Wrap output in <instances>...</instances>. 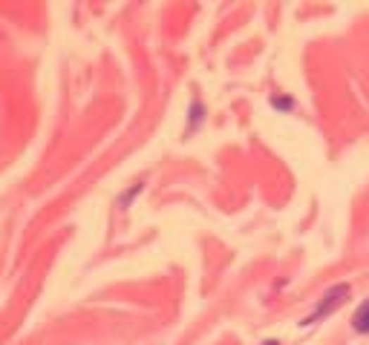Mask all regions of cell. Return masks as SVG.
Returning <instances> with one entry per match:
<instances>
[{
	"instance_id": "2",
	"label": "cell",
	"mask_w": 369,
	"mask_h": 345,
	"mask_svg": "<svg viewBox=\"0 0 369 345\" xmlns=\"http://www.w3.org/2000/svg\"><path fill=\"white\" fill-rule=\"evenodd\" d=\"M355 328L363 331V334L369 331V299H366V302L358 308V313H355Z\"/></svg>"
},
{
	"instance_id": "1",
	"label": "cell",
	"mask_w": 369,
	"mask_h": 345,
	"mask_svg": "<svg viewBox=\"0 0 369 345\" xmlns=\"http://www.w3.org/2000/svg\"><path fill=\"white\" fill-rule=\"evenodd\" d=\"M346 294H349V288H346V285H341V288H334V291H332V294L326 297V302H323V305L318 308V313H315V317H312L309 323H315L318 317H323V313H329V311H332V308H334L337 302H344V297H346Z\"/></svg>"
}]
</instances>
